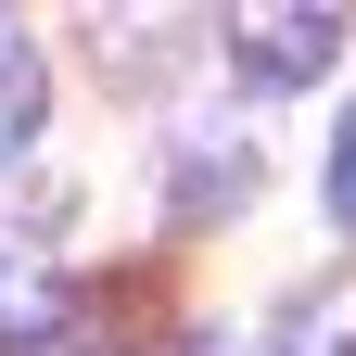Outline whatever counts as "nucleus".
Listing matches in <instances>:
<instances>
[{"label": "nucleus", "instance_id": "6", "mask_svg": "<svg viewBox=\"0 0 356 356\" xmlns=\"http://www.w3.org/2000/svg\"><path fill=\"white\" fill-rule=\"evenodd\" d=\"M331 216L356 229V115H343V140H331Z\"/></svg>", "mask_w": 356, "mask_h": 356}, {"label": "nucleus", "instance_id": "1", "mask_svg": "<svg viewBox=\"0 0 356 356\" xmlns=\"http://www.w3.org/2000/svg\"><path fill=\"white\" fill-rule=\"evenodd\" d=\"M229 64L254 89H318L343 64V13H242L229 26Z\"/></svg>", "mask_w": 356, "mask_h": 356}, {"label": "nucleus", "instance_id": "5", "mask_svg": "<svg viewBox=\"0 0 356 356\" xmlns=\"http://www.w3.org/2000/svg\"><path fill=\"white\" fill-rule=\"evenodd\" d=\"M267 356H356V267H331V280L280 318V343H267Z\"/></svg>", "mask_w": 356, "mask_h": 356}, {"label": "nucleus", "instance_id": "2", "mask_svg": "<svg viewBox=\"0 0 356 356\" xmlns=\"http://www.w3.org/2000/svg\"><path fill=\"white\" fill-rule=\"evenodd\" d=\"M76 331V280L51 254H26V242H0V356H38V343H64Z\"/></svg>", "mask_w": 356, "mask_h": 356}, {"label": "nucleus", "instance_id": "7", "mask_svg": "<svg viewBox=\"0 0 356 356\" xmlns=\"http://www.w3.org/2000/svg\"><path fill=\"white\" fill-rule=\"evenodd\" d=\"M89 356H127V343H89Z\"/></svg>", "mask_w": 356, "mask_h": 356}, {"label": "nucleus", "instance_id": "4", "mask_svg": "<svg viewBox=\"0 0 356 356\" xmlns=\"http://www.w3.org/2000/svg\"><path fill=\"white\" fill-rule=\"evenodd\" d=\"M38 115H51V64H38L26 26H0V165L38 140Z\"/></svg>", "mask_w": 356, "mask_h": 356}, {"label": "nucleus", "instance_id": "3", "mask_svg": "<svg viewBox=\"0 0 356 356\" xmlns=\"http://www.w3.org/2000/svg\"><path fill=\"white\" fill-rule=\"evenodd\" d=\"M165 191H178V216H242L254 204V140L242 127H191L178 165H165Z\"/></svg>", "mask_w": 356, "mask_h": 356}]
</instances>
